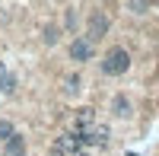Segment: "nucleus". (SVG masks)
Instances as JSON below:
<instances>
[{
  "instance_id": "nucleus-1",
  "label": "nucleus",
  "mask_w": 159,
  "mask_h": 156,
  "mask_svg": "<svg viewBox=\"0 0 159 156\" xmlns=\"http://www.w3.org/2000/svg\"><path fill=\"white\" fill-rule=\"evenodd\" d=\"M127 70H130V51H127L124 45H111V48L102 54V61H99V73L108 76V80L124 76Z\"/></svg>"
},
{
  "instance_id": "nucleus-2",
  "label": "nucleus",
  "mask_w": 159,
  "mask_h": 156,
  "mask_svg": "<svg viewBox=\"0 0 159 156\" xmlns=\"http://www.w3.org/2000/svg\"><path fill=\"white\" fill-rule=\"evenodd\" d=\"M108 32H111V16H108L105 10H92L89 16H86V32H83V35L96 45V42H102Z\"/></svg>"
},
{
  "instance_id": "nucleus-3",
  "label": "nucleus",
  "mask_w": 159,
  "mask_h": 156,
  "mask_svg": "<svg viewBox=\"0 0 159 156\" xmlns=\"http://www.w3.org/2000/svg\"><path fill=\"white\" fill-rule=\"evenodd\" d=\"M67 57L73 64H89V61H96V45L86 35H73L70 45H67Z\"/></svg>"
},
{
  "instance_id": "nucleus-4",
  "label": "nucleus",
  "mask_w": 159,
  "mask_h": 156,
  "mask_svg": "<svg viewBox=\"0 0 159 156\" xmlns=\"http://www.w3.org/2000/svg\"><path fill=\"white\" fill-rule=\"evenodd\" d=\"M83 140H86V147H99V150H105V147H108L111 144V131H108V124H92L89 127V131L83 134Z\"/></svg>"
},
{
  "instance_id": "nucleus-5",
  "label": "nucleus",
  "mask_w": 159,
  "mask_h": 156,
  "mask_svg": "<svg viewBox=\"0 0 159 156\" xmlns=\"http://www.w3.org/2000/svg\"><path fill=\"white\" fill-rule=\"evenodd\" d=\"M108 112H111V118H118V121H127V118H134V102H130L124 93H115V96H111V105H108Z\"/></svg>"
},
{
  "instance_id": "nucleus-6",
  "label": "nucleus",
  "mask_w": 159,
  "mask_h": 156,
  "mask_svg": "<svg viewBox=\"0 0 159 156\" xmlns=\"http://www.w3.org/2000/svg\"><path fill=\"white\" fill-rule=\"evenodd\" d=\"M92 124H96V108H80V112L73 115V127H70V131H76V134H86Z\"/></svg>"
},
{
  "instance_id": "nucleus-7",
  "label": "nucleus",
  "mask_w": 159,
  "mask_h": 156,
  "mask_svg": "<svg viewBox=\"0 0 159 156\" xmlns=\"http://www.w3.org/2000/svg\"><path fill=\"white\" fill-rule=\"evenodd\" d=\"M16 86H19V80H16V73H13L3 61H0V93L3 96H10V93H16Z\"/></svg>"
},
{
  "instance_id": "nucleus-8",
  "label": "nucleus",
  "mask_w": 159,
  "mask_h": 156,
  "mask_svg": "<svg viewBox=\"0 0 159 156\" xmlns=\"http://www.w3.org/2000/svg\"><path fill=\"white\" fill-rule=\"evenodd\" d=\"M76 29H80V13H76L73 7H67V10H64V22H61V32H64V35H76Z\"/></svg>"
},
{
  "instance_id": "nucleus-9",
  "label": "nucleus",
  "mask_w": 159,
  "mask_h": 156,
  "mask_svg": "<svg viewBox=\"0 0 159 156\" xmlns=\"http://www.w3.org/2000/svg\"><path fill=\"white\" fill-rule=\"evenodd\" d=\"M153 3H156V0H127L124 10L130 13V16H147V13L153 10Z\"/></svg>"
},
{
  "instance_id": "nucleus-10",
  "label": "nucleus",
  "mask_w": 159,
  "mask_h": 156,
  "mask_svg": "<svg viewBox=\"0 0 159 156\" xmlns=\"http://www.w3.org/2000/svg\"><path fill=\"white\" fill-rule=\"evenodd\" d=\"M61 25H54V22H51V25H45V29H42V45H48V48H54V45H61Z\"/></svg>"
},
{
  "instance_id": "nucleus-11",
  "label": "nucleus",
  "mask_w": 159,
  "mask_h": 156,
  "mask_svg": "<svg viewBox=\"0 0 159 156\" xmlns=\"http://www.w3.org/2000/svg\"><path fill=\"white\" fill-rule=\"evenodd\" d=\"M0 147H3V156H10V153H22L25 150V134H13L10 140H7V144H0Z\"/></svg>"
},
{
  "instance_id": "nucleus-12",
  "label": "nucleus",
  "mask_w": 159,
  "mask_h": 156,
  "mask_svg": "<svg viewBox=\"0 0 159 156\" xmlns=\"http://www.w3.org/2000/svg\"><path fill=\"white\" fill-rule=\"evenodd\" d=\"M64 93H67V96H80V93H83V76H80V73H67V76H64Z\"/></svg>"
},
{
  "instance_id": "nucleus-13",
  "label": "nucleus",
  "mask_w": 159,
  "mask_h": 156,
  "mask_svg": "<svg viewBox=\"0 0 159 156\" xmlns=\"http://www.w3.org/2000/svg\"><path fill=\"white\" fill-rule=\"evenodd\" d=\"M13 134H16V124H13L10 118H0V144H7Z\"/></svg>"
},
{
  "instance_id": "nucleus-14",
  "label": "nucleus",
  "mask_w": 159,
  "mask_h": 156,
  "mask_svg": "<svg viewBox=\"0 0 159 156\" xmlns=\"http://www.w3.org/2000/svg\"><path fill=\"white\" fill-rule=\"evenodd\" d=\"M48 156H67V144H64V137H54V140H51Z\"/></svg>"
},
{
  "instance_id": "nucleus-15",
  "label": "nucleus",
  "mask_w": 159,
  "mask_h": 156,
  "mask_svg": "<svg viewBox=\"0 0 159 156\" xmlns=\"http://www.w3.org/2000/svg\"><path fill=\"white\" fill-rule=\"evenodd\" d=\"M70 156H89V150H76V153H70Z\"/></svg>"
},
{
  "instance_id": "nucleus-16",
  "label": "nucleus",
  "mask_w": 159,
  "mask_h": 156,
  "mask_svg": "<svg viewBox=\"0 0 159 156\" xmlns=\"http://www.w3.org/2000/svg\"><path fill=\"white\" fill-rule=\"evenodd\" d=\"M10 156H29V150H22V153H10Z\"/></svg>"
},
{
  "instance_id": "nucleus-17",
  "label": "nucleus",
  "mask_w": 159,
  "mask_h": 156,
  "mask_svg": "<svg viewBox=\"0 0 159 156\" xmlns=\"http://www.w3.org/2000/svg\"><path fill=\"white\" fill-rule=\"evenodd\" d=\"M127 156H137V153H127Z\"/></svg>"
}]
</instances>
